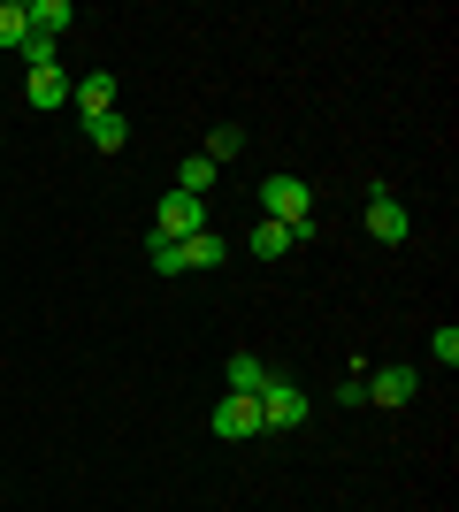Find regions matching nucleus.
<instances>
[{"mask_svg": "<svg viewBox=\"0 0 459 512\" xmlns=\"http://www.w3.org/2000/svg\"><path fill=\"white\" fill-rule=\"evenodd\" d=\"M306 413H314V406H306L299 383H284V375H268V383H261V428H299Z\"/></svg>", "mask_w": 459, "mask_h": 512, "instance_id": "1", "label": "nucleus"}, {"mask_svg": "<svg viewBox=\"0 0 459 512\" xmlns=\"http://www.w3.org/2000/svg\"><path fill=\"white\" fill-rule=\"evenodd\" d=\"M199 230H207V199H192V192H169V199H161L153 237H199Z\"/></svg>", "mask_w": 459, "mask_h": 512, "instance_id": "2", "label": "nucleus"}, {"mask_svg": "<svg viewBox=\"0 0 459 512\" xmlns=\"http://www.w3.org/2000/svg\"><path fill=\"white\" fill-rule=\"evenodd\" d=\"M368 237H375V245H406V237H414V214L398 207V199L383 192V184L368 192Z\"/></svg>", "mask_w": 459, "mask_h": 512, "instance_id": "3", "label": "nucleus"}, {"mask_svg": "<svg viewBox=\"0 0 459 512\" xmlns=\"http://www.w3.org/2000/svg\"><path fill=\"white\" fill-rule=\"evenodd\" d=\"M215 436H222V444H245V436H261V398H238V390H230V398L215 406Z\"/></svg>", "mask_w": 459, "mask_h": 512, "instance_id": "4", "label": "nucleus"}, {"mask_svg": "<svg viewBox=\"0 0 459 512\" xmlns=\"http://www.w3.org/2000/svg\"><path fill=\"white\" fill-rule=\"evenodd\" d=\"M414 390H421L414 367H375L368 375V406H414Z\"/></svg>", "mask_w": 459, "mask_h": 512, "instance_id": "5", "label": "nucleus"}, {"mask_svg": "<svg viewBox=\"0 0 459 512\" xmlns=\"http://www.w3.org/2000/svg\"><path fill=\"white\" fill-rule=\"evenodd\" d=\"M69 100H77V115H115V77L108 69H92V77H77V92H69Z\"/></svg>", "mask_w": 459, "mask_h": 512, "instance_id": "6", "label": "nucleus"}, {"mask_svg": "<svg viewBox=\"0 0 459 512\" xmlns=\"http://www.w3.org/2000/svg\"><path fill=\"white\" fill-rule=\"evenodd\" d=\"M69 92H77V77H69V69L54 62V69H31V85H23V100H31V107H62Z\"/></svg>", "mask_w": 459, "mask_h": 512, "instance_id": "7", "label": "nucleus"}, {"mask_svg": "<svg viewBox=\"0 0 459 512\" xmlns=\"http://www.w3.org/2000/svg\"><path fill=\"white\" fill-rule=\"evenodd\" d=\"M184 268H222V237H215V230L176 237V276H184Z\"/></svg>", "mask_w": 459, "mask_h": 512, "instance_id": "8", "label": "nucleus"}, {"mask_svg": "<svg viewBox=\"0 0 459 512\" xmlns=\"http://www.w3.org/2000/svg\"><path fill=\"white\" fill-rule=\"evenodd\" d=\"M23 16H31V31H39V39H62L69 23H77V8H69V0H31Z\"/></svg>", "mask_w": 459, "mask_h": 512, "instance_id": "9", "label": "nucleus"}, {"mask_svg": "<svg viewBox=\"0 0 459 512\" xmlns=\"http://www.w3.org/2000/svg\"><path fill=\"white\" fill-rule=\"evenodd\" d=\"M261 383H268L261 352H230V390H238V398H261Z\"/></svg>", "mask_w": 459, "mask_h": 512, "instance_id": "10", "label": "nucleus"}, {"mask_svg": "<svg viewBox=\"0 0 459 512\" xmlns=\"http://www.w3.org/2000/svg\"><path fill=\"white\" fill-rule=\"evenodd\" d=\"M176 192H192V199H207V192H215V161H207V153H192V161H184V169H176Z\"/></svg>", "mask_w": 459, "mask_h": 512, "instance_id": "11", "label": "nucleus"}, {"mask_svg": "<svg viewBox=\"0 0 459 512\" xmlns=\"http://www.w3.org/2000/svg\"><path fill=\"white\" fill-rule=\"evenodd\" d=\"M85 138H92V146H100V153H123V138H131V123H123V115H92V123H85Z\"/></svg>", "mask_w": 459, "mask_h": 512, "instance_id": "12", "label": "nucleus"}, {"mask_svg": "<svg viewBox=\"0 0 459 512\" xmlns=\"http://www.w3.org/2000/svg\"><path fill=\"white\" fill-rule=\"evenodd\" d=\"M253 253H261V260H284L291 253V230H284V222H253Z\"/></svg>", "mask_w": 459, "mask_h": 512, "instance_id": "13", "label": "nucleus"}, {"mask_svg": "<svg viewBox=\"0 0 459 512\" xmlns=\"http://www.w3.org/2000/svg\"><path fill=\"white\" fill-rule=\"evenodd\" d=\"M23 31H31V16H23V0H0V46H8V54L23 46Z\"/></svg>", "mask_w": 459, "mask_h": 512, "instance_id": "14", "label": "nucleus"}, {"mask_svg": "<svg viewBox=\"0 0 459 512\" xmlns=\"http://www.w3.org/2000/svg\"><path fill=\"white\" fill-rule=\"evenodd\" d=\"M238 153H245V130L238 123H222L215 138H207V161H215V169H222V161H238Z\"/></svg>", "mask_w": 459, "mask_h": 512, "instance_id": "15", "label": "nucleus"}, {"mask_svg": "<svg viewBox=\"0 0 459 512\" xmlns=\"http://www.w3.org/2000/svg\"><path fill=\"white\" fill-rule=\"evenodd\" d=\"M429 352H437V360L452 367V360H459V329H437V337H429Z\"/></svg>", "mask_w": 459, "mask_h": 512, "instance_id": "16", "label": "nucleus"}]
</instances>
